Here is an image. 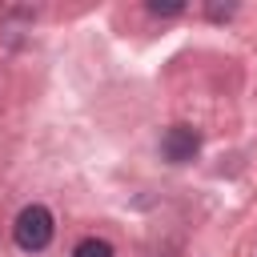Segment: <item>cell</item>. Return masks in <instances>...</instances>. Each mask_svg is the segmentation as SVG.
<instances>
[{
  "instance_id": "cell-4",
  "label": "cell",
  "mask_w": 257,
  "mask_h": 257,
  "mask_svg": "<svg viewBox=\"0 0 257 257\" xmlns=\"http://www.w3.org/2000/svg\"><path fill=\"white\" fill-rule=\"evenodd\" d=\"M149 12H157V16H177L181 4H177V0H165V4H161V0H149Z\"/></svg>"
},
{
  "instance_id": "cell-1",
  "label": "cell",
  "mask_w": 257,
  "mask_h": 257,
  "mask_svg": "<svg viewBox=\"0 0 257 257\" xmlns=\"http://www.w3.org/2000/svg\"><path fill=\"white\" fill-rule=\"evenodd\" d=\"M12 237H16V245H20L24 253L44 249V245L52 241V213H48L44 205H24L20 217H16V225H12Z\"/></svg>"
},
{
  "instance_id": "cell-3",
  "label": "cell",
  "mask_w": 257,
  "mask_h": 257,
  "mask_svg": "<svg viewBox=\"0 0 257 257\" xmlns=\"http://www.w3.org/2000/svg\"><path fill=\"white\" fill-rule=\"evenodd\" d=\"M72 257H112V245L100 241V237H84V241L72 249Z\"/></svg>"
},
{
  "instance_id": "cell-2",
  "label": "cell",
  "mask_w": 257,
  "mask_h": 257,
  "mask_svg": "<svg viewBox=\"0 0 257 257\" xmlns=\"http://www.w3.org/2000/svg\"><path fill=\"white\" fill-rule=\"evenodd\" d=\"M197 149H201V133L189 128V124H173V128L161 137V153H165V161H173V165L193 161Z\"/></svg>"
}]
</instances>
